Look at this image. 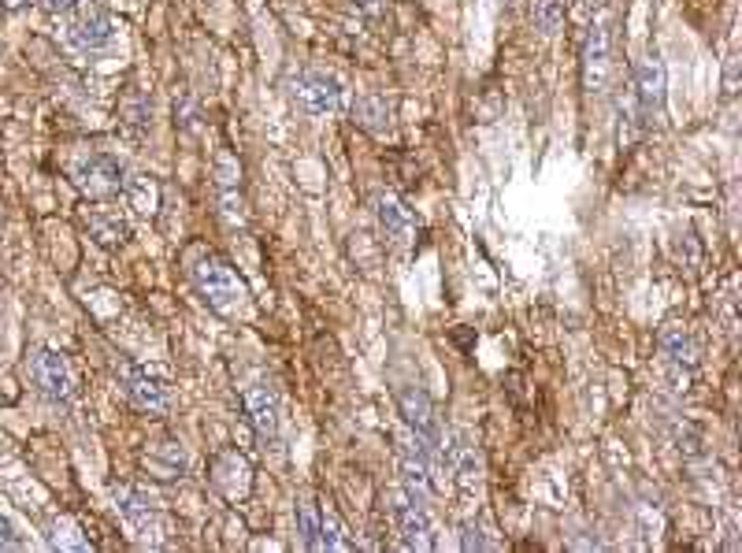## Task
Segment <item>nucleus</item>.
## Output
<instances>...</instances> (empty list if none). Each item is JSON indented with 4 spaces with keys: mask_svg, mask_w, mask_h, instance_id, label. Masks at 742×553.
I'll list each match as a JSON object with an SVG mask.
<instances>
[{
    "mask_svg": "<svg viewBox=\"0 0 742 553\" xmlns=\"http://www.w3.org/2000/svg\"><path fill=\"white\" fill-rule=\"evenodd\" d=\"M193 286L197 294L209 302V308L223 316H234L242 305H246V286L242 279L234 275V268L220 257H201L193 264Z\"/></svg>",
    "mask_w": 742,
    "mask_h": 553,
    "instance_id": "1",
    "label": "nucleus"
},
{
    "mask_svg": "<svg viewBox=\"0 0 742 553\" xmlns=\"http://www.w3.org/2000/svg\"><path fill=\"white\" fill-rule=\"evenodd\" d=\"M290 97H294V105L301 111H308V116H334V111H342L345 105L342 82L323 71L294 74V79H290Z\"/></svg>",
    "mask_w": 742,
    "mask_h": 553,
    "instance_id": "2",
    "label": "nucleus"
},
{
    "mask_svg": "<svg viewBox=\"0 0 742 553\" xmlns=\"http://www.w3.org/2000/svg\"><path fill=\"white\" fill-rule=\"evenodd\" d=\"M632 97H635V119H638V123H643L646 130L661 127V119H664V63L657 60V56L638 60Z\"/></svg>",
    "mask_w": 742,
    "mask_h": 553,
    "instance_id": "3",
    "label": "nucleus"
},
{
    "mask_svg": "<svg viewBox=\"0 0 742 553\" xmlns=\"http://www.w3.org/2000/svg\"><path fill=\"white\" fill-rule=\"evenodd\" d=\"M74 183H79V190L82 193H90V197H111V193H119L127 186L123 179V164L116 161V156H108V153H90V156H82L79 167H74Z\"/></svg>",
    "mask_w": 742,
    "mask_h": 553,
    "instance_id": "4",
    "label": "nucleus"
},
{
    "mask_svg": "<svg viewBox=\"0 0 742 553\" xmlns=\"http://www.w3.org/2000/svg\"><path fill=\"white\" fill-rule=\"evenodd\" d=\"M393 520H398V531L409 550H431V513L420 491L405 486V491L393 494Z\"/></svg>",
    "mask_w": 742,
    "mask_h": 553,
    "instance_id": "5",
    "label": "nucleus"
},
{
    "mask_svg": "<svg viewBox=\"0 0 742 553\" xmlns=\"http://www.w3.org/2000/svg\"><path fill=\"white\" fill-rule=\"evenodd\" d=\"M31 375L37 383V390L45 393L56 405H68L74 398V375H71V364L60 357L56 350H37L31 357Z\"/></svg>",
    "mask_w": 742,
    "mask_h": 553,
    "instance_id": "6",
    "label": "nucleus"
},
{
    "mask_svg": "<svg viewBox=\"0 0 742 553\" xmlns=\"http://www.w3.org/2000/svg\"><path fill=\"white\" fill-rule=\"evenodd\" d=\"M398 412H401V420L412 427V435L424 438V443L438 454V446H443V427H438L435 405H431L427 393L420 387H401L398 390Z\"/></svg>",
    "mask_w": 742,
    "mask_h": 553,
    "instance_id": "7",
    "label": "nucleus"
},
{
    "mask_svg": "<svg viewBox=\"0 0 742 553\" xmlns=\"http://www.w3.org/2000/svg\"><path fill=\"white\" fill-rule=\"evenodd\" d=\"M609 19H594L584 42V90L601 93L609 82Z\"/></svg>",
    "mask_w": 742,
    "mask_h": 553,
    "instance_id": "8",
    "label": "nucleus"
},
{
    "mask_svg": "<svg viewBox=\"0 0 742 553\" xmlns=\"http://www.w3.org/2000/svg\"><path fill=\"white\" fill-rule=\"evenodd\" d=\"M242 398H246V409L252 416V427H257L260 443H279V393L271 390V383H249L246 390H242Z\"/></svg>",
    "mask_w": 742,
    "mask_h": 553,
    "instance_id": "9",
    "label": "nucleus"
},
{
    "mask_svg": "<svg viewBox=\"0 0 742 553\" xmlns=\"http://www.w3.org/2000/svg\"><path fill=\"white\" fill-rule=\"evenodd\" d=\"M375 220H379L382 234H387L393 246H409V242H412L416 223H412L409 204L401 201L398 193H379V197H375Z\"/></svg>",
    "mask_w": 742,
    "mask_h": 553,
    "instance_id": "10",
    "label": "nucleus"
},
{
    "mask_svg": "<svg viewBox=\"0 0 742 553\" xmlns=\"http://www.w3.org/2000/svg\"><path fill=\"white\" fill-rule=\"evenodd\" d=\"M398 461H401V475H405V486L424 494L431 483V472H435V449H431L424 438L412 435L409 443L398 446Z\"/></svg>",
    "mask_w": 742,
    "mask_h": 553,
    "instance_id": "11",
    "label": "nucleus"
},
{
    "mask_svg": "<svg viewBox=\"0 0 742 553\" xmlns=\"http://www.w3.org/2000/svg\"><path fill=\"white\" fill-rule=\"evenodd\" d=\"M123 390L138 409H149V412L167 409V387L145 368H127L123 372Z\"/></svg>",
    "mask_w": 742,
    "mask_h": 553,
    "instance_id": "12",
    "label": "nucleus"
},
{
    "mask_svg": "<svg viewBox=\"0 0 742 553\" xmlns=\"http://www.w3.org/2000/svg\"><path fill=\"white\" fill-rule=\"evenodd\" d=\"M68 37H71V45L79 52H101V49H108V45H111L116 26H111V19L105 12H90V15H82L79 23L71 26Z\"/></svg>",
    "mask_w": 742,
    "mask_h": 553,
    "instance_id": "13",
    "label": "nucleus"
},
{
    "mask_svg": "<svg viewBox=\"0 0 742 553\" xmlns=\"http://www.w3.org/2000/svg\"><path fill=\"white\" fill-rule=\"evenodd\" d=\"M82 223H86L90 238H97L101 246H108V249L123 246V242L130 238L127 220H123V215H119L116 209H105V204H93V209H86V215H82Z\"/></svg>",
    "mask_w": 742,
    "mask_h": 553,
    "instance_id": "14",
    "label": "nucleus"
},
{
    "mask_svg": "<svg viewBox=\"0 0 742 553\" xmlns=\"http://www.w3.org/2000/svg\"><path fill=\"white\" fill-rule=\"evenodd\" d=\"M215 486H220L227 498H246L249 494V461L242 454H223V457H215Z\"/></svg>",
    "mask_w": 742,
    "mask_h": 553,
    "instance_id": "15",
    "label": "nucleus"
},
{
    "mask_svg": "<svg viewBox=\"0 0 742 553\" xmlns=\"http://www.w3.org/2000/svg\"><path fill=\"white\" fill-rule=\"evenodd\" d=\"M661 353L669 357L672 368H687V372L698 368V345H694V339L683 331V327H664V331H661Z\"/></svg>",
    "mask_w": 742,
    "mask_h": 553,
    "instance_id": "16",
    "label": "nucleus"
},
{
    "mask_svg": "<svg viewBox=\"0 0 742 553\" xmlns=\"http://www.w3.org/2000/svg\"><path fill=\"white\" fill-rule=\"evenodd\" d=\"M145 464L153 468L160 480H175V475L186 472V454H182V446H178V443H164L156 454L145 457Z\"/></svg>",
    "mask_w": 742,
    "mask_h": 553,
    "instance_id": "17",
    "label": "nucleus"
},
{
    "mask_svg": "<svg viewBox=\"0 0 742 553\" xmlns=\"http://www.w3.org/2000/svg\"><path fill=\"white\" fill-rule=\"evenodd\" d=\"M294 517H297L301 542H305L308 550H323V542H319V509H316V505L308 498H301L297 509H294Z\"/></svg>",
    "mask_w": 742,
    "mask_h": 553,
    "instance_id": "18",
    "label": "nucleus"
},
{
    "mask_svg": "<svg viewBox=\"0 0 742 553\" xmlns=\"http://www.w3.org/2000/svg\"><path fill=\"white\" fill-rule=\"evenodd\" d=\"M565 8L568 0H531V15L539 23L542 34H557L561 23H565Z\"/></svg>",
    "mask_w": 742,
    "mask_h": 553,
    "instance_id": "19",
    "label": "nucleus"
},
{
    "mask_svg": "<svg viewBox=\"0 0 742 553\" xmlns=\"http://www.w3.org/2000/svg\"><path fill=\"white\" fill-rule=\"evenodd\" d=\"M319 542H323V550H350L342 520H338L334 509H319Z\"/></svg>",
    "mask_w": 742,
    "mask_h": 553,
    "instance_id": "20",
    "label": "nucleus"
},
{
    "mask_svg": "<svg viewBox=\"0 0 742 553\" xmlns=\"http://www.w3.org/2000/svg\"><path fill=\"white\" fill-rule=\"evenodd\" d=\"M464 550H494V542L483 539V528H475V523H464Z\"/></svg>",
    "mask_w": 742,
    "mask_h": 553,
    "instance_id": "21",
    "label": "nucleus"
},
{
    "mask_svg": "<svg viewBox=\"0 0 742 553\" xmlns=\"http://www.w3.org/2000/svg\"><path fill=\"white\" fill-rule=\"evenodd\" d=\"M0 546H4V550L19 546V536H15V528H12V523H8L4 517H0Z\"/></svg>",
    "mask_w": 742,
    "mask_h": 553,
    "instance_id": "22",
    "label": "nucleus"
},
{
    "mask_svg": "<svg viewBox=\"0 0 742 553\" xmlns=\"http://www.w3.org/2000/svg\"><path fill=\"white\" fill-rule=\"evenodd\" d=\"M45 8H49L52 15H68L79 8V0H45Z\"/></svg>",
    "mask_w": 742,
    "mask_h": 553,
    "instance_id": "23",
    "label": "nucleus"
},
{
    "mask_svg": "<svg viewBox=\"0 0 742 553\" xmlns=\"http://www.w3.org/2000/svg\"><path fill=\"white\" fill-rule=\"evenodd\" d=\"M356 4H361L364 12H372V15H375V12H379V8H382V0H356Z\"/></svg>",
    "mask_w": 742,
    "mask_h": 553,
    "instance_id": "24",
    "label": "nucleus"
},
{
    "mask_svg": "<svg viewBox=\"0 0 742 553\" xmlns=\"http://www.w3.org/2000/svg\"><path fill=\"white\" fill-rule=\"evenodd\" d=\"M0 4H4V8H8V12H19V8H23V4H26V0H0Z\"/></svg>",
    "mask_w": 742,
    "mask_h": 553,
    "instance_id": "25",
    "label": "nucleus"
}]
</instances>
